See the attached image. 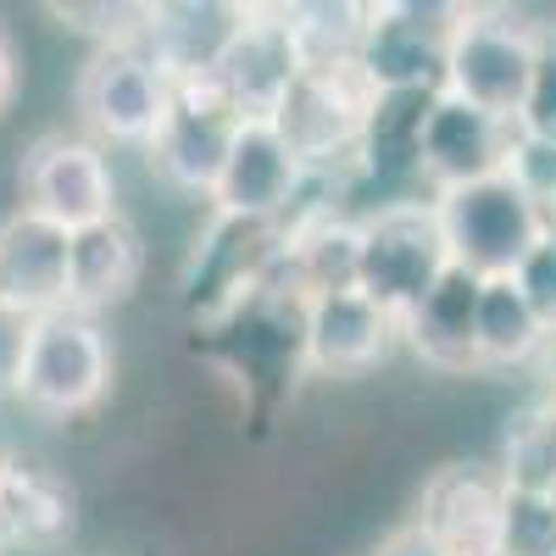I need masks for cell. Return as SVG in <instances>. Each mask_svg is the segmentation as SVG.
<instances>
[{"mask_svg": "<svg viewBox=\"0 0 556 556\" xmlns=\"http://www.w3.org/2000/svg\"><path fill=\"white\" fill-rule=\"evenodd\" d=\"M462 7H367L362 73L379 96H434Z\"/></svg>", "mask_w": 556, "mask_h": 556, "instance_id": "30bf717a", "label": "cell"}, {"mask_svg": "<svg viewBox=\"0 0 556 556\" xmlns=\"http://www.w3.org/2000/svg\"><path fill=\"white\" fill-rule=\"evenodd\" d=\"M45 17H56L67 34H84L96 39V51H112V45H139L146 39V23H151V7H84V0H67V7H45Z\"/></svg>", "mask_w": 556, "mask_h": 556, "instance_id": "7402d4cb", "label": "cell"}, {"mask_svg": "<svg viewBox=\"0 0 556 556\" xmlns=\"http://www.w3.org/2000/svg\"><path fill=\"white\" fill-rule=\"evenodd\" d=\"M312 184V173L295 162V151L285 146L273 117H245L235 146H228L223 167H217V184H212V217L223 223H251V228H278L301 190Z\"/></svg>", "mask_w": 556, "mask_h": 556, "instance_id": "ba28073f", "label": "cell"}, {"mask_svg": "<svg viewBox=\"0 0 556 556\" xmlns=\"http://www.w3.org/2000/svg\"><path fill=\"white\" fill-rule=\"evenodd\" d=\"M518 285H523V295L534 301V312L545 317V329L556 334V240L545 235L534 251H529V262L518 267Z\"/></svg>", "mask_w": 556, "mask_h": 556, "instance_id": "cb8c5ba5", "label": "cell"}, {"mask_svg": "<svg viewBox=\"0 0 556 556\" xmlns=\"http://www.w3.org/2000/svg\"><path fill=\"white\" fill-rule=\"evenodd\" d=\"M173 78L156 67V56L146 45H112L84 62L78 84H73V106L84 117V128L96 134V146H134L151 151V139L162 134L167 112H173Z\"/></svg>", "mask_w": 556, "mask_h": 556, "instance_id": "5b68a950", "label": "cell"}, {"mask_svg": "<svg viewBox=\"0 0 556 556\" xmlns=\"http://www.w3.org/2000/svg\"><path fill=\"white\" fill-rule=\"evenodd\" d=\"M513 151H518V123L440 89L424 112V128H417V178L429 184V195H445L462 184L513 173Z\"/></svg>", "mask_w": 556, "mask_h": 556, "instance_id": "9c48e42d", "label": "cell"}, {"mask_svg": "<svg viewBox=\"0 0 556 556\" xmlns=\"http://www.w3.org/2000/svg\"><path fill=\"white\" fill-rule=\"evenodd\" d=\"M240 112L235 101L223 96V89L212 78L201 84H178L173 89V112L162 123V134L151 139V167L173 184V190L184 195H212V184H217V167L228 156V146H235V134H240Z\"/></svg>", "mask_w": 556, "mask_h": 556, "instance_id": "4fadbf2b", "label": "cell"}, {"mask_svg": "<svg viewBox=\"0 0 556 556\" xmlns=\"http://www.w3.org/2000/svg\"><path fill=\"white\" fill-rule=\"evenodd\" d=\"M540 56V23H523L513 12L490 7H462L445 51V78L440 89L468 106H484L506 123H518V106L529 96Z\"/></svg>", "mask_w": 556, "mask_h": 556, "instance_id": "277c9868", "label": "cell"}, {"mask_svg": "<svg viewBox=\"0 0 556 556\" xmlns=\"http://www.w3.org/2000/svg\"><path fill=\"white\" fill-rule=\"evenodd\" d=\"M240 23H245V7H235V0H162V7H151L139 45L156 56V67L173 84H201L228 56Z\"/></svg>", "mask_w": 556, "mask_h": 556, "instance_id": "2e32d148", "label": "cell"}, {"mask_svg": "<svg viewBox=\"0 0 556 556\" xmlns=\"http://www.w3.org/2000/svg\"><path fill=\"white\" fill-rule=\"evenodd\" d=\"M34 323H39V317H23V312H12V306H0V395H17Z\"/></svg>", "mask_w": 556, "mask_h": 556, "instance_id": "d4e9b609", "label": "cell"}, {"mask_svg": "<svg viewBox=\"0 0 556 556\" xmlns=\"http://www.w3.org/2000/svg\"><path fill=\"white\" fill-rule=\"evenodd\" d=\"M518 139L556 151V28H540L534 78H529V96L518 106Z\"/></svg>", "mask_w": 556, "mask_h": 556, "instance_id": "603a6c76", "label": "cell"}, {"mask_svg": "<svg viewBox=\"0 0 556 556\" xmlns=\"http://www.w3.org/2000/svg\"><path fill=\"white\" fill-rule=\"evenodd\" d=\"M374 556H445L429 534H424V523H417V518H406L401 529H390L384 540H379V551Z\"/></svg>", "mask_w": 556, "mask_h": 556, "instance_id": "484cf974", "label": "cell"}, {"mask_svg": "<svg viewBox=\"0 0 556 556\" xmlns=\"http://www.w3.org/2000/svg\"><path fill=\"white\" fill-rule=\"evenodd\" d=\"M12 468H17V462H12V451H7V445H0V490H7V479H12Z\"/></svg>", "mask_w": 556, "mask_h": 556, "instance_id": "f1b7e54d", "label": "cell"}, {"mask_svg": "<svg viewBox=\"0 0 556 556\" xmlns=\"http://www.w3.org/2000/svg\"><path fill=\"white\" fill-rule=\"evenodd\" d=\"M301 78V45L290 28V7H245V23L217 62L212 84L235 101L240 117H278L285 96Z\"/></svg>", "mask_w": 556, "mask_h": 556, "instance_id": "5bb4252c", "label": "cell"}, {"mask_svg": "<svg viewBox=\"0 0 556 556\" xmlns=\"http://www.w3.org/2000/svg\"><path fill=\"white\" fill-rule=\"evenodd\" d=\"M501 479L506 490L523 495H551L556 490V417L551 406H523L501 440Z\"/></svg>", "mask_w": 556, "mask_h": 556, "instance_id": "44dd1931", "label": "cell"}, {"mask_svg": "<svg viewBox=\"0 0 556 556\" xmlns=\"http://www.w3.org/2000/svg\"><path fill=\"white\" fill-rule=\"evenodd\" d=\"M434 212H440V228H445L451 262L473 278L518 273L529 262V251L545 240V217L513 173L445 190V195H434Z\"/></svg>", "mask_w": 556, "mask_h": 556, "instance_id": "3957f363", "label": "cell"}, {"mask_svg": "<svg viewBox=\"0 0 556 556\" xmlns=\"http://www.w3.org/2000/svg\"><path fill=\"white\" fill-rule=\"evenodd\" d=\"M545 340H551V329H545V317L534 312V301L523 295L518 273L484 278L479 285V323H473L479 367H523Z\"/></svg>", "mask_w": 556, "mask_h": 556, "instance_id": "d6986e66", "label": "cell"}, {"mask_svg": "<svg viewBox=\"0 0 556 556\" xmlns=\"http://www.w3.org/2000/svg\"><path fill=\"white\" fill-rule=\"evenodd\" d=\"M112 379H117V356H112L101 317L62 306L34 323L17 401L39 417H84L112 395Z\"/></svg>", "mask_w": 556, "mask_h": 556, "instance_id": "7a4b0ae2", "label": "cell"}, {"mask_svg": "<svg viewBox=\"0 0 556 556\" xmlns=\"http://www.w3.org/2000/svg\"><path fill=\"white\" fill-rule=\"evenodd\" d=\"M451 267L456 262L445 245L434 195L429 201L390 195L356 217V290L395 323H406L424 306Z\"/></svg>", "mask_w": 556, "mask_h": 556, "instance_id": "6da1fadb", "label": "cell"}, {"mask_svg": "<svg viewBox=\"0 0 556 556\" xmlns=\"http://www.w3.org/2000/svg\"><path fill=\"white\" fill-rule=\"evenodd\" d=\"M17 195H23L17 201L23 212H39L45 223L78 235V228L117 217V173H112L106 146L51 128L17 162Z\"/></svg>", "mask_w": 556, "mask_h": 556, "instance_id": "52a82bcc", "label": "cell"}, {"mask_svg": "<svg viewBox=\"0 0 556 556\" xmlns=\"http://www.w3.org/2000/svg\"><path fill=\"white\" fill-rule=\"evenodd\" d=\"M545 406H551V417H556V379H551V395H545Z\"/></svg>", "mask_w": 556, "mask_h": 556, "instance_id": "f546056e", "label": "cell"}, {"mask_svg": "<svg viewBox=\"0 0 556 556\" xmlns=\"http://www.w3.org/2000/svg\"><path fill=\"white\" fill-rule=\"evenodd\" d=\"M17 84H23V62H17V39L7 34V23H0V117L12 112V101H17Z\"/></svg>", "mask_w": 556, "mask_h": 556, "instance_id": "4316f807", "label": "cell"}, {"mask_svg": "<svg viewBox=\"0 0 556 556\" xmlns=\"http://www.w3.org/2000/svg\"><path fill=\"white\" fill-rule=\"evenodd\" d=\"M146 278V235L117 212L96 228H78L67 251V312L101 317L123 306Z\"/></svg>", "mask_w": 556, "mask_h": 556, "instance_id": "e0dca14e", "label": "cell"}, {"mask_svg": "<svg viewBox=\"0 0 556 556\" xmlns=\"http://www.w3.org/2000/svg\"><path fill=\"white\" fill-rule=\"evenodd\" d=\"M551 501H556V490H551Z\"/></svg>", "mask_w": 556, "mask_h": 556, "instance_id": "4dcf8cb0", "label": "cell"}, {"mask_svg": "<svg viewBox=\"0 0 556 556\" xmlns=\"http://www.w3.org/2000/svg\"><path fill=\"white\" fill-rule=\"evenodd\" d=\"M506 501L513 490H506L501 468L445 462L429 473L412 518L445 556H506Z\"/></svg>", "mask_w": 556, "mask_h": 556, "instance_id": "7c38bea8", "label": "cell"}, {"mask_svg": "<svg viewBox=\"0 0 556 556\" xmlns=\"http://www.w3.org/2000/svg\"><path fill=\"white\" fill-rule=\"evenodd\" d=\"M379 106L374 78L362 73V62L345 67H301L295 89L278 106V134L295 151L306 173H329L334 162L356 156L367 139V117Z\"/></svg>", "mask_w": 556, "mask_h": 556, "instance_id": "8992f818", "label": "cell"}, {"mask_svg": "<svg viewBox=\"0 0 556 556\" xmlns=\"http://www.w3.org/2000/svg\"><path fill=\"white\" fill-rule=\"evenodd\" d=\"M67 251L73 235L39 212L12 206L0 217V306L23 317H51L67 306Z\"/></svg>", "mask_w": 556, "mask_h": 556, "instance_id": "9a60e30c", "label": "cell"}, {"mask_svg": "<svg viewBox=\"0 0 556 556\" xmlns=\"http://www.w3.org/2000/svg\"><path fill=\"white\" fill-rule=\"evenodd\" d=\"M540 217H545V235L556 240V190H551V195L540 201Z\"/></svg>", "mask_w": 556, "mask_h": 556, "instance_id": "83f0119b", "label": "cell"}, {"mask_svg": "<svg viewBox=\"0 0 556 556\" xmlns=\"http://www.w3.org/2000/svg\"><path fill=\"white\" fill-rule=\"evenodd\" d=\"M73 529V490L51 468H12L0 490V534L23 545H56Z\"/></svg>", "mask_w": 556, "mask_h": 556, "instance_id": "ffe728a7", "label": "cell"}, {"mask_svg": "<svg viewBox=\"0 0 556 556\" xmlns=\"http://www.w3.org/2000/svg\"><path fill=\"white\" fill-rule=\"evenodd\" d=\"M479 285L484 278L451 267L429 301L401 323V345L434 367V374H479V345H473V323H479Z\"/></svg>", "mask_w": 556, "mask_h": 556, "instance_id": "ac0fdd59", "label": "cell"}, {"mask_svg": "<svg viewBox=\"0 0 556 556\" xmlns=\"http://www.w3.org/2000/svg\"><path fill=\"white\" fill-rule=\"evenodd\" d=\"M401 345V323L379 312L356 285L301 301V362L317 379H367Z\"/></svg>", "mask_w": 556, "mask_h": 556, "instance_id": "8fae6325", "label": "cell"}]
</instances>
